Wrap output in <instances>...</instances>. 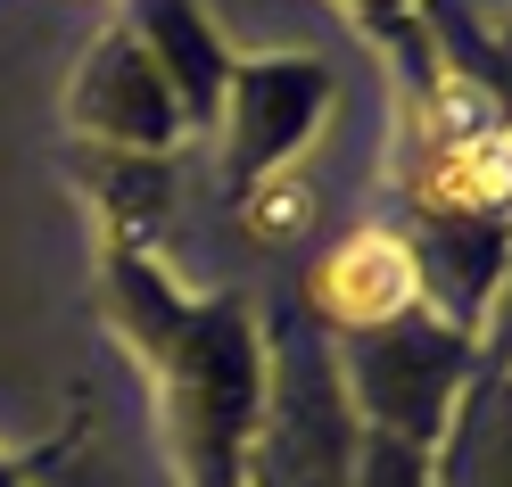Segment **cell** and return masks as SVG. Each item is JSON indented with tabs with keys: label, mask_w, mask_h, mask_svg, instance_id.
I'll return each mask as SVG.
<instances>
[{
	"label": "cell",
	"mask_w": 512,
	"mask_h": 487,
	"mask_svg": "<svg viewBox=\"0 0 512 487\" xmlns=\"http://www.w3.org/2000/svg\"><path fill=\"white\" fill-rule=\"evenodd\" d=\"M91 314L157 397L174 487H240V454L265 405V322L240 298H199L157 265L149 240L100 232Z\"/></svg>",
	"instance_id": "1"
},
{
	"label": "cell",
	"mask_w": 512,
	"mask_h": 487,
	"mask_svg": "<svg viewBox=\"0 0 512 487\" xmlns=\"http://www.w3.org/2000/svg\"><path fill=\"white\" fill-rule=\"evenodd\" d=\"M364 421L347 405L331 339L298 314V298L265 322V405L240 454V487H356Z\"/></svg>",
	"instance_id": "2"
},
{
	"label": "cell",
	"mask_w": 512,
	"mask_h": 487,
	"mask_svg": "<svg viewBox=\"0 0 512 487\" xmlns=\"http://www.w3.org/2000/svg\"><path fill=\"white\" fill-rule=\"evenodd\" d=\"M339 355V380H347V405L372 438H397V446H422L438 454L455 413L471 397L479 364H488V339L455 331L446 314L413 306L380 331H356V339H331Z\"/></svg>",
	"instance_id": "3"
},
{
	"label": "cell",
	"mask_w": 512,
	"mask_h": 487,
	"mask_svg": "<svg viewBox=\"0 0 512 487\" xmlns=\"http://www.w3.org/2000/svg\"><path fill=\"white\" fill-rule=\"evenodd\" d=\"M339 108V75L314 50H265V58H232L223 83V190L248 199L256 182L298 174L306 141L331 124Z\"/></svg>",
	"instance_id": "4"
},
{
	"label": "cell",
	"mask_w": 512,
	"mask_h": 487,
	"mask_svg": "<svg viewBox=\"0 0 512 487\" xmlns=\"http://www.w3.org/2000/svg\"><path fill=\"white\" fill-rule=\"evenodd\" d=\"M67 141H83V149H149V157L182 149L174 91L149 67L133 25H100L83 42L75 75H67Z\"/></svg>",
	"instance_id": "5"
},
{
	"label": "cell",
	"mask_w": 512,
	"mask_h": 487,
	"mask_svg": "<svg viewBox=\"0 0 512 487\" xmlns=\"http://www.w3.org/2000/svg\"><path fill=\"white\" fill-rule=\"evenodd\" d=\"M413 306H430L422 289V256L397 223H364V232L331 240L314 256V273L298 281V314L314 322L323 339H356V331H380Z\"/></svg>",
	"instance_id": "6"
},
{
	"label": "cell",
	"mask_w": 512,
	"mask_h": 487,
	"mask_svg": "<svg viewBox=\"0 0 512 487\" xmlns=\"http://www.w3.org/2000/svg\"><path fill=\"white\" fill-rule=\"evenodd\" d=\"M124 25L141 34L149 67L166 75L182 141H207L223 124V83H232V42L215 34V17L199 0H124Z\"/></svg>",
	"instance_id": "7"
},
{
	"label": "cell",
	"mask_w": 512,
	"mask_h": 487,
	"mask_svg": "<svg viewBox=\"0 0 512 487\" xmlns=\"http://www.w3.org/2000/svg\"><path fill=\"white\" fill-rule=\"evenodd\" d=\"M67 174L91 199V223H100V232H124V240H149L157 248V223L174 215V157L67 141Z\"/></svg>",
	"instance_id": "8"
},
{
	"label": "cell",
	"mask_w": 512,
	"mask_h": 487,
	"mask_svg": "<svg viewBox=\"0 0 512 487\" xmlns=\"http://www.w3.org/2000/svg\"><path fill=\"white\" fill-rule=\"evenodd\" d=\"M438 487H512V372L479 364L455 430L438 446Z\"/></svg>",
	"instance_id": "9"
},
{
	"label": "cell",
	"mask_w": 512,
	"mask_h": 487,
	"mask_svg": "<svg viewBox=\"0 0 512 487\" xmlns=\"http://www.w3.org/2000/svg\"><path fill=\"white\" fill-rule=\"evenodd\" d=\"M232 207H240V232H248L256 248H281V240H298V232H306L314 190H306L298 174H273V182H256L248 199H232Z\"/></svg>",
	"instance_id": "10"
},
{
	"label": "cell",
	"mask_w": 512,
	"mask_h": 487,
	"mask_svg": "<svg viewBox=\"0 0 512 487\" xmlns=\"http://www.w3.org/2000/svg\"><path fill=\"white\" fill-rule=\"evenodd\" d=\"M83 421H91V405L75 397L67 405V421H58V438H42V446H0V487H50L58 479V463L83 446Z\"/></svg>",
	"instance_id": "11"
},
{
	"label": "cell",
	"mask_w": 512,
	"mask_h": 487,
	"mask_svg": "<svg viewBox=\"0 0 512 487\" xmlns=\"http://www.w3.org/2000/svg\"><path fill=\"white\" fill-rule=\"evenodd\" d=\"M356 487H438V454L364 430V446H356Z\"/></svg>",
	"instance_id": "12"
},
{
	"label": "cell",
	"mask_w": 512,
	"mask_h": 487,
	"mask_svg": "<svg viewBox=\"0 0 512 487\" xmlns=\"http://www.w3.org/2000/svg\"><path fill=\"white\" fill-rule=\"evenodd\" d=\"M339 17L356 25L364 42H380V50H389V67H397L413 42H422V0H339Z\"/></svg>",
	"instance_id": "13"
},
{
	"label": "cell",
	"mask_w": 512,
	"mask_h": 487,
	"mask_svg": "<svg viewBox=\"0 0 512 487\" xmlns=\"http://www.w3.org/2000/svg\"><path fill=\"white\" fill-rule=\"evenodd\" d=\"M488 58H496V83L512 91V34H488Z\"/></svg>",
	"instance_id": "14"
},
{
	"label": "cell",
	"mask_w": 512,
	"mask_h": 487,
	"mask_svg": "<svg viewBox=\"0 0 512 487\" xmlns=\"http://www.w3.org/2000/svg\"><path fill=\"white\" fill-rule=\"evenodd\" d=\"M463 9H512V0H463Z\"/></svg>",
	"instance_id": "15"
}]
</instances>
